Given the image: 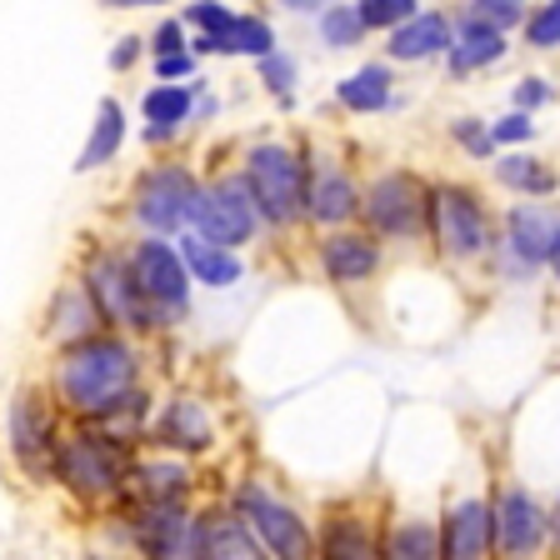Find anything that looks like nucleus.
I'll return each mask as SVG.
<instances>
[{
    "label": "nucleus",
    "mask_w": 560,
    "mask_h": 560,
    "mask_svg": "<svg viewBox=\"0 0 560 560\" xmlns=\"http://www.w3.org/2000/svg\"><path fill=\"white\" fill-rule=\"evenodd\" d=\"M151 350L155 346L120 336V330H95V336L56 350L46 365V385L60 416L70 425H105L140 385H151Z\"/></svg>",
    "instance_id": "f257e3e1"
},
{
    "label": "nucleus",
    "mask_w": 560,
    "mask_h": 560,
    "mask_svg": "<svg viewBox=\"0 0 560 560\" xmlns=\"http://www.w3.org/2000/svg\"><path fill=\"white\" fill-rule=\"evenodd\" d=\"M140 445H126L105 425H70L60 431L56 451H50V490H60V501L81 515H101L110 505L126 501V476Z\"/></svg>",
    "instance_id": "f03ea898"
},
{
    "label": "nucleus",
    "mask_w": 560,
    "mask_h": 560,
    "mask_svg": "<svg viewBox=\"0 0 560 560\" xmlns=\"http://www.w3.org/2000/svg\"><path fill=\"white\" fill-rule=\"evenodd\" d=\"M501 235V215L490 210L480 186L470 180H431V206H425V245L435 260L451 270H476L490 260Z\"/></svg>",
    "instance_id": "7ed1b4c3"
},
{
    "label": "nucleus",
    "mask_w": 560,
    "mask_h": 560,
    "mask_svg": "<svg viewBox=\"0 0 560 560\" xmlns=\"http://www.w3.org/2000/svg\"><path fill=\"white\" fill-rule=\"evenodd\" d=\"M235 171L245 175L250 200L260 210V225L276 241H291L305 231V151L295 140L260 136L250 140L235 161Z\"/></svg>",
    "instance_id": "20e7f679"
},
{
    "label": "nucleus",
    "mask_w": 560,
    "mask_h": 560,
    "mask_svg": "<svg viewBox=\"0 0 560 560\" xmlns=\"http://www.w3.org/2000/svg\"><path fill=\"white\" fill-rule=\"evenodd\" d=\"M70 270L85 280L95 311H101L105 330H120V336H136L145 346H155V326H151V311L140 301L136 291V276L126 266V235H85L75 245V260Z\"/></svg>",
    "instance_id": "39448f33"
},
{
    "label": "nucleus",
    "mask_w": 560,
    "mask_h": 560,
    "mask_svg": "<svg viewBox=\"0 0 560 560\" xmlns=\"http://www.w3.org/2000/svg\"><path fill=\"white\" fill-rule=\"evenodd\" d=\"M196 190H200V171L186 161V155L165 151V155H155V161H145L126 186V206H120L126 231L175 241V235L190 225Z\"/></svg>",
    "instance_id": "423d86ee"
},
{
    "label": "nucleus",
    "mask_w": 560,
    "mask_h": 560,
    "mask_svg": "<svg viewBox=\"0 0 560 560\" xmlns=\"http://www.w3.org/2000/svg\"><path fill=\"white\" fill-rule=\"evenodd\" d=\"M66 416H60L56 396H50L46 375H31L11 390L5 400V420H0V445H5V466L25 480V486H50V451H56Z\"/></svg>",
    "instance_id": "0eeeda50"
},
{
    "label": "nucleus",
    "mask_w": 560,
    "mask_h": 560,
    "mask_svg": "<svg viewBox=\"0 0 560 560\" xmlns=\"http://www.w3.org/2000/svg\"><path fill=\"white\" fill-rule=\"evenodd\" d=\"M126 266L136 276V291L151 311L155 336H175L196 315V280H190L180 245L165 235H126Z\"/></svg>",
    "instance_id": "6e6552de"
},
{
    "label": "nucleus",
    "mask_w": 560,
    "mask_h": 560,
    "mask_svg": "<svg viewBox=\"0 0 560 560\" xmlns=\"http://www.w3.org/2000/svg\"><path fill=\"white\" fill-rule=\"evenodd\" d=\"M221 501L256 530L270 560H315V515H305L291 490H280L276 480L241 476L231 490H221Z\"/></svg>",
    "instance_id": "1a4fd4ad"
},
{
    "label": "nucleus",
    "mask_w": 560,
    "mask_h": 560,
    "mask_svg": "<svg viewBox=\"0 0 560 560\" xmlns=\"http://www.w3.org/2000/svg\"><path fill=\"white\" fill-rule=\"evenodd\" d=\"M490 490V530H495V560H556V525L550 505L511 470H495Z\"/></svg>",
    "instance_id": "9d476101"
},
{
    "label": "nucleus",
    "mask_w": 560,
    "mask_h": 560,
    "mask_svg": "<svg viewBox=\"0 0 560 560\" xmlns=\"http://www.w3.org/2000/svg\"><path fill=\"white\" fill-rule=\"evenodd\" d=\"M425 206H431V180L406 165L361 180V225L381 245H400V250L425 245Z\"/></svg>",
    "instance_id": "9b49d317"
},
{
    "label": "nucleus",
    "mask_w": 560,
    "mask_h": 560,
    "mask_svg": "<svg viewBox=\"0 0 560 560\" xmlns=\"http://www.w3.org/2000/svg\"><path fill=\"white\" fill-rule=\"evenodd\" d=\"M200 241L231 245V250H250L256 241H266V225H260V210L250 200V186L235 165H221V171L200 175L196 206H190V225Z\"/></svg>",
    "instance_id": "f8f14e48"
},
{
    "label": "nucleus",
    "mask_w": 560,
    "mask_h": 560,
    "mask_svg": "<svg viewBox=\"0 0 560 560\" xmlns=\"http://www.w3.org/2000/svg\"><path fill=\"white\" fill-rule=\"evenodd\" d=\"M221 410L215 400L200 390V385H171L155 396L151 410V431H145V445L171 455H186V460H210L221 451Z\"/></svg>",
    "instance_id": "ddd939ff"
},
{
    "label": "nucleus",
    "mask_w": 560,
    "mask_h": 560,
    "mask_svg": "<svg viewBox=\"0 0 560 560\" xmlns=\"http://www.w3.org/2000/svg\"><path fill=\"white\" fill-rule=\"evenodd\" d=\"M560 241V210L546 200H515L501 210V235L490 250L486 270L505 280V285H525L536 280L550 260V245Z\"/></svg>",
    "instance_id": "4468645a"
},
{
    "label": "nucleus",
    "mask_w": 560,
    "mask_h": 560,
    "mask_svg": "<svg viewBox=\"0 0 560 560\" xmlns=\"http://www.w3.org/2000/svg\"><path fill=\"white\" fill-rule=\"evenodd\" d=\"M385 501L381 495H346L326 501L315 515V560H381Z\"/></svg>",
    "instance_id": "2eb2a0df"
},
{
    "label": "nucleus",
    "mask_w": 560,
    "mask_h": 560,
    "mask_svg": "<svg viewBox=\"0 0 560 560\" xmlns=\"http://www.w3.org/2000/svg\"><path fill=\"white\" fill-rule=\"evenodd\" d=\"M385 250L365 225H340V231H320L311 235V260L315 276L326 280L330 291H365L375 285L385 270Z\"/></svg>",
    "instance_id": "dca6fc26"
},
{
    "label": "nucleus",
    "mask_w": 560,
    "mask_h": 560,
    "mask_svg": "<svg viewBox=\"0 0 560 560\" xmlns=\"http://www.w3.org/2000/svg\"><path fill=\"white\" fill-rule=\"evenodd\" d=\"M361 225V175L336 155L305 151V231H340Z\"/></svg>",
    "instance_id": "f3484780"
},
{
    "label": "nucleus",
    "mask_w": 560,
    "mask_h": 560,
    "mask_svg": "<svg viewBox=\"0 0 560 560\" xmlns=\"http://www.w3.org/2000/svg\"><path fill=\"white\" fill-rule=\"evenodd\" d=\"M126 495L130 501L196 505V501H206V476H200V466L196 460H186V455L140 445L136 460H130V476H126Z\"/></svg>",
    "instance_id": "a211bd4d"
},
{
    "label": "nucleus",
    "mask_w": 560,
    "mask_h": 560,
    "mask_svg": "<svg viewBox=\"0 0 560 560\" xmlns=\"http://www.w3.org/2000/svg\"><path fill=\"white\" fill-rule=\"evenodd\" d=\"M95 330H105L101 311H95L91 291H85V280L66 266V270H60V280L50 285L46 305H40V330H35V336H40V346L56 355V350L75 346V340L95 336Z\"/></svg>",
    "instance_id": "6ab92c4d"
},
{
    "label": "nucleus",
    "mask_w": 560,
    "mask_h": 560,
    "mask_svg": "<svg viewBox=\"0 0 560 560\" xmlns=\"http://www.w3.org/2000/svg\"><path fill=\"white\" fill-rule=\"evenodd\" d=\"M441 521V560H495L490 530V490H460L435 511Z\"/></svg>",
    "instance_id": "aec40b11"
},
{
    "label": "nucleus",
    "mask_w": 560,
    "mask_h": 560,
    "mask_svg": "<svg viewBox=\"0 0 560 560\" xmlns=\"http://www.w3.org/2000/svg\"><path fill=\"white\" fill-rule=\"evenodd\" d=\"M200 81V75H196ZM196 81L171 85V81H151L140 91V145L145 151H175L180 145V130L190 126V105H196Z\"/></svg>",
    "instance_id": "412c9836"
},
{
    "label": "nucleus",
    "mask_w": 560,
    "mask_h": 560,
    "mask_svg": "<svg viewBox=\"0 0 560 560\" xmlns=\"http://www.w3.org/2000/svg\"><path fill=\"white\" fill-rule=\"evenodd\" d=\"M175 245H180V260H186L190 280H196V291L225 295V291H235V285L250 276L245 250H231V245H215V241H200L196 231H180V235H175Z\"/></svg>",
    "instance_id": "4be33fe9"
},
{
    "label": "nucleus",
    "mask_w": 560,
    "mask_h": 560,
    "mask_svg": "<svg viewBox=\"0 0 560 560\" xmlns=\"http://www.w3.org/2000/svg\"><path fill=\"white\" fill-rule=\"evenodd\" d=\"M455 15L451 11H416L406 25L385 35V60L390 66H420V60H441L451 50Z\"/></svg>",
    "instance_id": "5701e85b"
},
{
    "label": "nucleus",
    "mask_w": 560,
    "mask_h": 560,
    "mask_svg": "<svg viewBox=\"0 0 560 560\" xmlns=\"http://www.w3.org/2000/svg\"><path fill=\"white\" fill-rule=\"evenodd\" d=\"M130 145V110L120 95H101L95 105V120L85 130V145L75 155V175H101L120 161V151Z\"/></svg>",
    "instance_id": "b1692460"
},
{
    "label": "nucleus",
    "mask_w": 560,
    "mask_h": 560,
    "mask_svg": "<svg viewBox=\"0 0 560 560\" xmlns=\"http://www.w3.org/2000/svg\"><path fill=\"white\" fill-rule=\"evenodd\" d=\"M381 560H441V521H435V511H396V505H385Z\"/></svg>",
    "instance_id": "393cba45"
},
{
    "label": "nucleus",
    "mask_w": 560,
    "mask_h": 560,
    "mask_svg": "<svg viewBox=\"0 0 560 560\" xmlns=\"http://www.w3.org/2000/svg\"><path fill=\"white\" fill-rule=\"evenodd\" d=\"M511 40L490 25L470 21V15H455V35H451V50H445V70L451 75H476V70L501 66Z\"/></svg>",
    "instance_id": "a878e982"
},
{
    "label": "nucleus",
    "mask_w": 560,
    "mask_h": 560,
    "mask_svg": "<svg viewBox=\"0 0 560 560\" xmlns=\"http://www.w3.org/2000/svg\"><path fill=\"white\" fill-rule=\"evenodd\" d=\"M490 175H495V186L511 190L515 200H550L560 190V171L550 161H540V155H530L521 145V151H505L490 161Z\"/></svg>",
    "instance_id": "bb28decb"
},
{
    "label": "nucleus",
    "mask_w": 560,
    "mask_h": 560,
    "mask_svg": "<svg viewBox=\"0 0 560 560\" xmlns=\"http://www.w3.org/2000/svg\"><path fill=\"white\" fill-rule=\"evenodd\" d=\"M336 105L350 116H381L396 105V70L390 60H365L361 70H350L346 81L336 85Z\"/></svg>",
    "instance_id": "cd10ccee"
},
{
    "label": "nucleus",
    "mask_w": 560,
    "mask_h": 560,
    "mask_svg": "<svg viewBox=\"0 0 560 560\" xmlns=\"http://www.w3.org/2000/svg\"><path fill=\"white\" fill-rule=\"evenodd\" d=\"M206 511H210V560H270V550L256 540V530L221 495H210Z\"/></svg>",
    "instance_id": "c85d7f7f"
},
{
    "label": "nucleus",
    "mask_w": 560,
    "mask_h": 560,
    "mask_svg": "<svg viewBox=\"0 0 560 560\" xmlns=\"http://www.w3.org/2000/svg\"><path fill=\"white\" fill-rule=\"evenodd\" d=\"M315 35L326 50H361L371 31H365L355 0H326V11L315 15Z\"/></svg>",
    "instance_id": "c756f323"
},
{
    "label": "nucleus",
    "mask_w": 560,
    "mask_h": 560,
    "mask_svg": "<svg viewBox=\"0 0 560 560\" xmlns=\"http://www.w3.org/2000/svg\"><path fill=\"white\" fill-rule=\"evenodd\" d=\"M250 66H256L260 91H266L270 101L280 105V110H291V105H295V85H301V60H295L285 46H276L270 56L250 60Z\"/></svg>",
    "instance_id": "7c9ffc66"
},
{
    "label": "nucleus",
    "mask_w": 560,
    "mask_h": 560,
    "mask_svg": "<svg viewBox=\"0 0 560 560\" xmlns=\"http://www.w3.org/2000/svg\"><path fill=\"white\" fill-rule=\"evenodd\" d=\"M206 501L190 511V521L180 525V530H175V536L165 540L151 560H210V511H206Z\"/></svg>",
    "instance_id": "2f4dec72"
},
{
    "label": "nucleus",
    "mask_w": 560,
    "mask_h": 560,
    "mask_svg": "<svg viewBox=\"0 0 560 560\" xmlns=\"http://www.w3.org/2000/svg\"><path fill=\"white\" fill-rule=\"evenodd\" d=\"M175 15L186 21L190 35H210V40H221V35L235 25L241 5H231V0H186V5H180Z\"/></svg>",
    "instance_id": "473e14b6"
},
{
    "label": "nucleus",
    "mask_w": 560,
    "mask_h": 560,
    "mask_svg": "<svg viewBox=\"0 0 560 560\" xmlns=\"http://www.w3.org/2000/svg\"><path fill=\"white\" fill-rule=\"evenodd\" d=\"M451 145L460 155H470V161H495V136H490V120L480 116H455L451 120Z\"/></svg>",
    "instance_id": "72a5a7b5"
},
{
    "label": "nucleus",
    "mask_w": 560,
    "mask_h": 560,
    "mask_svg": "<svg viewBox=\"0 0 560 560\" xmlns=\"http://www.w3.org/2000/svg\"><path fill=\"white\" fill-rule=\"evenodd\" d=\"M466 15L470 21H480V25H490V31L511 35V31H521L525 25L530 5H525V0H466Z\"/></svg>",
    "instance_id": "f704fd0d"
},
{
    "label": "nucleus",
    "mask_w": 560,
    "mask_h": 560,
    "mask_svg": "<svg viewBox=\"0 0 560 560\" xmlns=\"http://www.w3.org/2000/svg\"><path fill=\"white\" fill-rule=\"evenodd\" d=\"M355 11H361L371 35H390L396 25H406L420 11V0H355Z\"/></svg>",
    "instance_id": "c9c22d12"
},
{
    "label": "nucleus",
    "mask_w": 560,
    "mask_h": 560,
    "mask_svg": "<svg viewBox=\"0 0 560 560\" xmlns=\"http://www.w3.org/2000/svg\"><path fill=\"white\" fill-rule=\"evenodd\" d=\"M521 35H525V46H530V50H556L560 46V0L536 5V11L525 15Z\"/></svg>",
    "instance_id": "e433bc0d"
},
{
    "label": "nucleus",
    "mask_w": 560,
    "mask_h": 560,
    "mask_svg": "<svg viewBox=\"0 0 560 560\" xmlns=\"http://www.w3.org/2000/svg\"><path fill=\"white\" fill-rule=\"evenodd\" d=\"M151 60V50H145V35L140 31H126L110 40V50H105V66H110V75H130L136 66H145Z\"/></svg>",
    "instance_id": "4c0bfd02"
},
{
    "label": "nucleus",
    "mask_w": 560,
    "mask_h": 560,
    "mask_svg": "<svg viewBox=\"0 0 560 560\" xmlns=\"http://www.w3.org/2000/svg\"><path fill=\"white\" fill-rule=\"evenodd\" d=\"M145 50L151 56H171V50H190V31L180 15H161V21L145 31Z\"/></svg>",
    "instance_id": "58836bf2"
},
{
    "label": "nucleus",
    "mask_w": 560,
    "mask_h": 560,
    "mask_svg": "<svg viewBox=\"0 0 560 560\" xmlns=\"http://www.w3.org/2000/svg\"><path fill=\"white\" fill-rule=\"evenodd\" d=\"M151 66V81H171V85H186L200 75V60L190 56V50H171V56H151L145 60Z\"/></svg>",
    "instance_id": "ea45409f"
},
{
    "label": "nucleus",
    "mask_w": 560,
    "mask_h": 560,
    "mask_svg": "<svg viewBox=\"0 0 560 560\" xmlns=\"http://www.w3.org/2000/svg\"><path fill=\"white\" fill-rule=\"evenodd\" d=\"M490 136H495V145L521 151V145H530V140H536V116H525V110H505L501 120H490Z\"/></svg>",
    "instance_id": "a19ab883"
},
{
    "label": "nucleus",
    "mask_w": 560,
    "mask_h": 560,
    "mask_svg": "<svg viewBox=\"0 0 560 560\" xmlns=\"http://www.w3.org/2000/svg\"><path fill=\"white\" fill-rule=\"evenodd\" d=\"M550 95H556V91H550V81H540V75H521V81H515V91H511V101H515L511 110H525V116H536V110L550 101Z\"/></svg>",
    "instance_id": "79ce46f5"
},
{
    "label": "nucleus",
    "mask_w": 560,
    "mask_h": 560,
    "mask_svg": "<svg viewBox=\"0 0 560 560\" xmlns=\"http://www.w3.org/2000/svg\"><path fill=\"white\" fill-rule=\"evenodd\" d=\"M215 116H221V95L206 85V75L196 81V105H190V126L196 130H206V126H215Z\"/></svg>",
    "instance_id": "37998d69"
},
{
    "label": "nucleus",
    "mask_w": 560,
    "mask_h": 560,
    "mask_svg": "<svg viewBox=\"0 0 560 560\" xmlns=\"http://www.w3.org/2000/svg\"><path fill=\"white\" fill-rule=\"evenodd\" d=\"M101 11H120V15H136V11H171L175 0H95Z\"/></svg>",
    "instance_id": "c03bdc74"
},
{
    "label": "nucleus",
    "mask_w": 560,
    "mask_h": 560,
    "mask_svg": "<svg viewBox=\"0 0 560 560\" xmlns=\"http://www.w3.org/2000/svg\"><path fill=\"white\" fill-rule=\"evenodd\" d=\"M285 15H320L326 11V0H276Z\"/></svg>",
    "instance_id": "a18cd8bd"
},
{
    "label": "nucleus",
    "mask_w": 560,
    "mask_h": 560,
    "mask_svg": "<svg viewBox=\"0 0 560 560\" xmlns=\"http://www.w3.org/2000/svg\"><path fill=\"white\" fill-rule=\"evenodd\" d=\"M546 270H550V280H556V285H560V241L550 245V260H546Z\"/></svg>",
    "instance_id": "49530a36"
},
{
    "label": "nucleus",
    "mask_w": 560,
    "mask_h": 560,
    "mask_svg": "<svg viewBox=\"0 0 560 560\" xmlns=\"http://www.w3.org/2000/svg\"><path fill=\"white\" fill-rule=\"evenodd\" d=\"M550 525H556V556H560V495H556V505H550Z\"/></svg>",
    "instance_id": "de8ad7c7"
},
{
    "label": "nucleus",
    "mask_w": 560,
    "mask_h": 560,
    "mask_svg": "<svg viewBox=\"0 0 560 560\" xmlns=\"http://www.w3.org/2000/svg\"><path fill=\"white\" fill-rule=\"evenodd\" d=\"M81 560H126V556H110V550H91V556H81Z\"/></svg>",
    "instance_id": "09e8293b"
}]
</instances>
